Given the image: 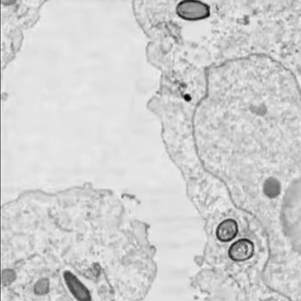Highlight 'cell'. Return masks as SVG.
<instances>
[{
	"instance_id": "obj_1",
	"label": "cell",
	"mask_w": 301,
	"mask_h": 301,
	"mask_svg": "<svg viewBox=\"0 0 301 301\" xmlns=\"http://www.w3.org/2000/svg\"><path fill=\"white\" fill-rule=\"evenodd\" d=\"M176 14L186 21L202 20L209 16V8L207 5L195 0L182 1L176 6Z\"/></svg>"
},
{
	"instance_id": "obj_3",
	"label": "cell",
	"mask_w": 301,
	"mask_h": 301,
	"mask_svg": "<svg viewBox=\"0 0 301 301\" xmlns=\"http://www.w3.org/2000/svg\"><path fill=\"white\" fill-rule=\"evenodd\" d=\"M238 233V225L233 219H224L216 229V237L220 242L226 243L233 240Z\"/></svg>"
},
{
	"instance_id": "obj_2",
	"label": "cell",
	"mask_w": 301,
	"mask_h": 301,
	"mask_svg": "<svg viewBox=\"0 0 301 301\" xmlns=\"http://www.w3.org/2000/svg\"><path fill=\"white\" fill-rule=\"evenodd\" d=\"M254 254V244L247 238L237 240L228 251L229 258L234 262H246L252 258Z\"/></svg>"
},
{
	"instance_id": "obj_4",
	"label": "cell",
	"mask_w": 301,
	"mask_h": 301,
	"mask_svg": "<svg viewBox=\"0 0 301 301\" xmlns=\"http://www.w3.org/2000/svg\"><path fill=\"white\" fill-rule=\"evenodd\" d=\"M65 279L68 287L73 295L80 300H88L90 299V293L87 288L70 272L65 273Z\"/></svg>"
}]
</instances>
